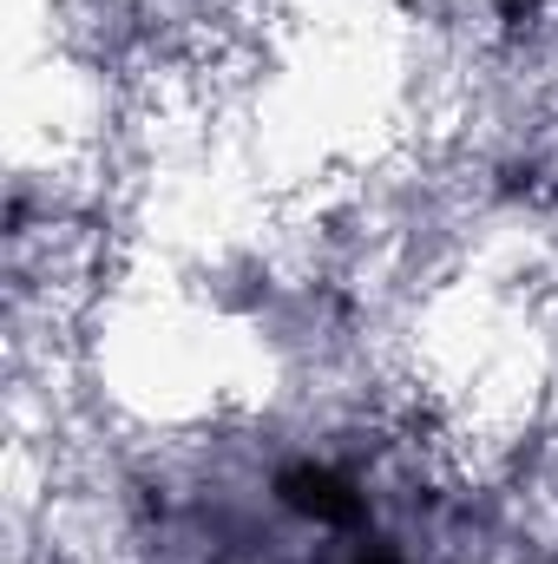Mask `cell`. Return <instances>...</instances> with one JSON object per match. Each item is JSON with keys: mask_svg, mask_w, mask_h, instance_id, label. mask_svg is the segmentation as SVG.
Returning <instances> with one entry per match:
<instances>
[{"mask_svg": "<svg viewBox=\"0 0 558 564\" xmlns=\"http://www.w3.org/2000/svg\"><path fill=\"white\" fill-rule=\"evenodd\" d=\"M224 506L230 525L211 545L230 564H415L395 492L342 453H282Z\"/></svg>", "mask_w": 558, "mask_h": 564, "instance_id": "obj_1", "label": "cell"}]
</instances>
